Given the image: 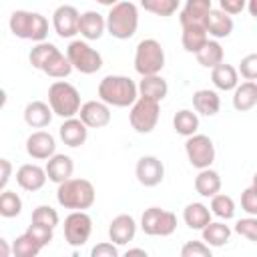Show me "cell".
Wrapping results in <instances>:
<instances>
[{
  "mask_svg": "<svg viewBox=\"0 0 257 257\" xmlns=\"http://www.w3.org/2000/svg\"><path fill=\"white\" fill-rule=\"evenodd\" d=\"M98 98L108 106L126 108L139 98V90L133 78L122 74H108L98 82Z\"/></svg>",
  "mask_w": 257,
  "mask_h": 257,
  "instance_id": "cell-1",
  "label": "cell"
},
{
  "mask_svg": "<svg viewBox=\"0 0 257 257\" xmlns=\"http://www.w3.org/2000/svg\"><path fill=\"white\" fill-rule=\"evenodd\" d=\"M96 191L94 185L88 179H66L58 183L56 189V201L60 207L70 211H86L94 205Z\"/></svg>",
  "mask_w": 257,
  "mask_h": 257,
  "instance_id": "cell-2",
  "label": "cell"
},
{
  "mask_svg": "<svg viewBox=\"0 0 257 257\" xmlns=\"http://www.w3.org/2000/svg\"><path fill=\"white\" fill-rule=\"evenodd\" d=\"M106 32L116 40H128L139 28V8L128 0H118L110 6L106 18Z\"/></svg>",
  "mask_w": 257,
  "mask_h": 257,
  "instance_id": "cell-3",
  "label": "cell"
},
{
  "mask_svg": "<svg viewBox=\"0 0 257 257\" xmlns=\"http://www.w3.org/2000/svg\"><path fill=\"white\" fill-rule=\"evenodd\" d=\"M8 28L16 38L42 42L48 36V20L40 12L30 10H14L8 20Z\"/></svg>",
  "mask_w": 257,
  "mask_h": 257,
  "instance_id": "cell-4",
  "label": "cell"
},
{
  "mask_svg": "<svg viewBox=\"0 0 257 257\" xmlns=\"http://www.w3.org/2000/svg\"><path fill=\"white\" fill-rule=\"evenodd\" d=\"M80 104H82L80 92L74 84L66 80H54L48 86V106L56 116H62V118L76 116Z\"/></svg>",
  "mask_w": 257,
  "mask_h": 257,
  "instance_id": "cell-5",
  "label": "cell"
},
{
  "mask_svg": "<svg viewBox=\"0 0 257 257\" xmlns=\"http://www.w3.org/2000/svg\"><path fill=\"white\" fill-rule=\"evenodd\" d=\"M163 66H165V50L161 42L155 38L141 40L135 50V70L141 76H147V74H161Z\"/></svg>",
  "mask_w": 257,
  "mask_h": 257,
  "instance_id": "cell-6",
  "label": "cell"
},
{
  "mask_svg": "<svg viewBox=\"0 0 257 257\" xmlns=\"http://www.w3.org/2000/svg\"><path fill=\"white\" fill-rule=\"evenodd\" d=\"M66 58L72 64V70L80 74H94L102 68V56L86 40H72L66 46Z\"/></svg>",
  "mask_w": 257,
  "mask_h": 257,
  "instance_id": "cell-7",
  "label": "cell"
},
{
  "mask_svg": "<svg viewBox=\"0 0 257 257\" xmlns=\"http://www.w3.org/2000/svg\"><path fill=\"white\" fill-rule=\"evenodd\" d=\"M141 229L151 237H169L177 229V215L161 207H149L141 217Z\"/></svg>",
  "mask_w": 257,
  "mask_h": 257,
  "instance_id": "cell-8",
  "label": "cell"
},
{
  "mask_svg": "<svg viewBox=\"0 0 257 257\" xmlns=\"http://www.w3.org/2000/svg\"><path fill=\"white\" fill-rule=\"evenodd\" d=\"M159 114H161L159 102L139 96V98L131 104L128 122H131V126H133L139 135H149V133H153V128L157 126Z\"/></svg>",
  "mask_w": 257,
  "mask_h": 257,
  "instance_id": "cell-9",
  "label": "cell"
},
{
  "mask_svg": "<svg viewBox=\"0 0 257 257\" xmlns=\"http://www.w3.org/2000/svg\"><path fill=\"white\" fill-rule=\"evenodd\" d=\"M185 153L195 169H207L215 161V145L207 135H191L185 141Z\"/></svg>",
  "mask_w": 257,
  "mask_h": 257,
  "instance_id": "cell-10",
  "label": "cell"
},
{
  "mask_svg": "<svg viewBox=\"0 0 257 257\" xmlns=\"http://www.w3.org/2000/svg\"><path fill=\"white\" fill-rule=\"evenodd\" d=\"M92 233V219L86 211H72L64 219V239L70 247H82Z\"/></svg>",
  "mask_w": 257,
  "mask_h": 257,
  "instance_id": "cell-11",
  "label": "cell"
},
{
  "mask_svg": "<svg viewBox=\"0 0 257 257\" xmlns=\"http://www.w3.org/2000/svg\"><path fill=\"white\" fill-rule=\"evenodd\" d=\"M135 175H137V181L143 187H157L165 179V165H163V161L159 157L145 155V157H141L137 161Z\"/></svg>",
  "mask_w": 257,
  "mask_h": 257,
  "instance_id": "cell-12",
  "label": "cell"
},
{
  "mask_svg": "<svg viewBox=\"0 0 257 257\" xmlns=\"http://www.w3.org/2000/svg\"><path fill=\"white\" fill-rule=\"evenodd\" d=\"M78 16L80 12L70 6V4H60L54 12H52V26L54 32L60 38H72L74 34H78Z\"/></svg>",
  "mask_w": 257,
  "mask_h": 257,
  "instance_id": "cell-13",
  "label": "cell"
},
{
  "mask_svg": "<svg viewBox=\"0 0 257 257\" xmlns=\"http://www.w3.org/2000/svg\"><path fill=\"white\" fill-rule=\"evenodd\" d=\"M76 114L88 128H102L110 122V106L106 102H102L100 98L82 102Z\"/></svg>",
  "mask_w": 257,
  "mask_h": 257,
  "instance_id": "cell-14",
  "label": "cell"
},
{
  "mask_svg": "<svg viewBox=\"0 0 257 257\" xmlns=\"http://www.w3.org/2000/svg\"><path fill=\"white\" fill-rule=\"evenodd\" d=\"M26 153L34 161H46L56 153V141L46 131H34L26 139Z\"/></svg>",
  "mask_w": 257,
  "mask_h": 257,
  "instance_id": "cell-15",
  "label": "cell"
},
{
  "mask_svg": "<svg viewBox=\"0 0 257 257\" xmlns=\"http://www.w3.org/2000/svg\"><path fill=\"white\" fill-rule=\"evenodd\" d=\"M135 235H137V221L126 213L116 215L108 225V239L114 245H126L135 239Z\"/></svg>",
  "mask_w": 257,
  "mask_h": 257,
  "instance_id": "cell-16",
  "label": "cell"
},
{
  "mask_svg": "<svg viewBox=\"0 0 257 257\" xmlns=\"http://www.w3.org/2000/svg\"><path fill=\"white\" fill-rule=\"evenodd\" d=\"M58 137L60 141L66 145V147H82L88 139V126L76 118V116H70V118H64V122L58 126Z\"/></svg>",
  "mask_w": 257,
  "mask_h": 257,
  "instance_id": "cell-17",
  "label": "cell"
},
{
  "mask_svg": "<svg viewBox=\"0 0 257 257\" xmlns=\"http://www.w3.org/2000/svg\"><path fill=\"white\" fill-rule=\"evenodd\" d=\"M211 8V0H185V6L179 12L181 26H205V18Z\"/></svg>",
  "mask_w": 257,
  "mask_h": 257,
  "instance_id": "cell-18",
  "label": "cell"
},
{
  "mask_svg": "<svg viewBox=\"0 0 257 257\" xmlns=\"http://www.w3.org/2000/svg\"><path fill=\"white\" fill-rule=\"evenodd\" d=\"M16 183H18L20 189H24V191H28V193L40 191V189L46 185V171H44L40 165L26 163V165H22V167L16 171Z\"/></svg>",
  "mask_w": 257,
  "mask_h": 257,
  "instance_id": "cell-19",
  "label": "cell"
},
{
  "mask_svg": "<svg viewBox=\"0 0 257 257\" xmlns=\"http://www.w3.org/2000/svg\"><path fill=\"white\" fill-rule=\"evenodd\" d=\"M233 26H235V24H233L231 14L223 12L221 8H211L209 14H207V18H205V30H207V34L213 36L215 40L231 36Z\"/></svg>",
  "mask_w": 257,
  "mask_h": 257,
  "instance_id": "cell-20",
  "label": "cell"
},
{
  "mask_svg": "<svg viewBox=\"0 0 257 257\" xmlns=\"http://www.w3.org/2000/svg\"><path fill=\"white\" fill-rule=\"evenodd\" d=\"M104 32H106V22L102 14L94 10H86L78 16V34L84 40H98Z\"/></svg>",
  "mask_w": 257,
  "mask_h": 257,
  "instance_id": "cell-21",
  "label": "cell"
},
{
  "mask_svg": "<svg viewBox=\"0 0 257 257\" xmlns=\"http://www.w3.org/2000/svg\"><path fill=\"white\" fill-rule=\"evenodd\" d=\"M46 179L52 181V183H62L66 179L72 177V171H74V163L68 155H60V153H54L50 159H46Z\"/></svg>",
  "mask_w": 257,
  "mask_h": 257,
  "instance_id": "cell-22",
  "label": "cell"
},
{
  "mask_svg": "<svg viewBox=\"0 0 257 257\" xmlns=\"http://www.w3.org/2000/svg\"><path fill=\"white\" fill-rule=\"evenodd\" d=\"M137 90H139V96L155 100V102H161L169 94V84L161 74H147L137 84Z\"/></svg>",
  "mask_w": 257,
  "mask_h": 257,
  "instance_id": "cell-23",
  "label": "cell"
},
{
  "mask_svg": "<svg viewBox=\"0 0 257 257\" xmlns=\"http://www.w3.org/2000/svg\"><path fill=\"white\" fill-rule=\"evenodd\" d=\"M54 112L52 108L48 106V102H42V100H32L24 106V122L32 128H44L50 124Z\"/></svg>",
  "mask_w": 257,
  "mask_h": 257,
  "instance_id": "cell-24",
  "label": "cell"
},
{
  "mask_svg": "<svg viewBox=\"0 0 257 257\" xmlns=\"http://www.w3.org/2000/svg\"><path fill=\"white\" fill-rule=\"evenodd\" d=\"M193 108L197 114L203 116H215L221 108V98L215 90L209 88H199L193 92Z\"/></svg>",
  "mask_w": 257,
  "mask_h": 257,
  "instance_id": "cell-25",
  "label": "cell"
},
{
  "mask_svg": "<svg viewBox=\"0 0 257 257\" xmlns=\"http://www.w3.org/2000/svg\"><path fill=\"white\" fill-rule=\"evenodd\" d=\"M257 104V84L255 80H245L233 88V106L239 112H247Z\"/></svg>",
  "mask_w": 257,
  "mask_h": 257,
  "instance_id": "cell-26",
  "label": "cell"
},
{
  "mask_svg": "<svg viewBox=\"0 0 257 257\" xmlns=\"http://www.w3.org/2000/svg\"><path fill=\"white\" fill-rule=\"evenodd\" d=\"M211 80L219 90H233L239 84V72L233 64L219 62L217 66L211 68Z\"/></svg>",
  "mask_w": 257,
  "mask_h": 257,
  "instance_id": "cell-27",
  "label": "cell"
},
{
  "mask_svg": "<svg viewBox=\"0 0 257 257\" xmlns=\"http://www.w3.org/2000/svg\"><path fill=\"white\" fill-rule=\"evenodd\" d=\"M201 237L209 247H223L231 239V227L223 221H209L201 229Z\"/></svg>",
  "mask_w": 257,
  "mask_h": 257,
  "instance_id": "cell-28",
  "label": "cell"
},
{
  "mask_svg": "<svg viewBox=\"0 0 257 257\" xmlns=\"http://www.w3.org/2000/svg\"><path fill=\"white\" fill-rule=\"evenodd\" d=\"M195 191L201 197H213L215 193L221 191V177L217 171H213L211 167L207 169H199V175L195 177Z\"/></svg>",
  "mask_w": 257,
  "mask_h": 257,
  "instance_id": "cell-29",
  "label": "cell"
},
{
  "mask_svg": "<svg viewBox=\"0 0 257 257\" xmlns=\"http://www.w3.org/2000/svg\"><path fill=\"white\" fill-rule=\"evenodd\" d=\"M183 221L189 229L193 231H201L209 221H211V211L207 205L203 203H189L183 209Z\"/></svg>",
  "mask_w": 257,
  "mask_h": 257,
  "instance_id": "cell-30",
  "label": "cell"
},
{
  "mask_svg": "<svg viewBox=\"0 0 257 257\" xmlns=\"http://www.w3.org/2000/svg\"><path fill=\"white\" fill-rule=\"evenodd\" d=\"M46 76H50V78H66V76H70V72H72V64L68 62V58H66V54H62L58 48L48 56V60L42 64V68H40Z\"/></svg>",
  "mask_w": 257,
  "mask_h": 257,
  "instance_id": "cell-31",
  "label": "cell"
},
{
  "mask_svg": "<svg viewBox=\"0 0 257 257\" xmlns=\"http://www.w3.org/2000/svg\"><path fill=\"white\" fill-rule=\"evenodd\" d=\"M195 56H197V62L201 64V66H205V68H213V66H217L219 62H223V56H225V52H223V46L219 44V40H211V38H207V42L195 52Z\"/></svg>",
  "mask_w": 257,
  "mask_h": 257,
  "instance_id": "cell-32",
  "label": "cell"
},
{
  "mask_svg": "<svg viewBox=\"0 0 257 257\" xmlns=\"http://www.w3.org/2000/svg\"><path fill=\"white\" fill-rule=\"evenodd\" d=\"M173 128L177 135L181 137H191L199 131V116L197 112L189 110V108H181L179 112H175L173 116Z\"/></svg>",
  "mask_w": 257,
  "mask_h": 257,
  "instance_id": "cell-33",
  "label": "cell"
},
{
  "mask_svg": "<svg viewBox=\"0 0 257 257\" xmlns=\"http://www.w3.org/2000/svg\"><path fill=\"white\" fill-rule=\"evenodd\" d=\"M209 34L205 30V26H183V34H181V44L187 52H197L205 42H207Z\"/></svg>",
  "mask_w": 257,
  "mask_h": 257,
  "instance_id": "cell-34",
  "label": "cell"
},
{
  "mask_svg": "<svg viewBox=\"0 0 257 257\" xmlns=\"http://www.w3.org/2000/svg\"><path fill=\"white\" fill-rule=\"evenodd\" d=\"M22 213V199L16 191L4 189L0 191V217L4 219H12L18 217Z\"/></svg>",
  "mask_w": 257,
  "mask_h": 257,
  "instance_id": "cell-35",
  "label": "cell"
},
{
  "mask_svg": "<svg viewBox=\"0 0 257 257\" xmlns=\"http://www.w3.org/2000/svg\"><path fill=\"white\" fill-rule=\"evenodd\" d=\"M211 215L223 219V221H229L235 217V201L225 195V193H215L211 197Z\"/></svg>",
  "mask_w": 257,
  "mask_h": 257,
  "instance_id": "cell-36",
  "label": "cell"
},
{
  "mask_svg": "<svg viewBox=\"0 0 257 257\" xmlns=\"http://www.w3.org/2000/svg\"><path fill=\"white\" fill-rule=\"evenodd\" d=\"M10 249H12V253H14L16 257H36V255L42 251V247H40L26 231L14 239V243L10 245Z\"/></svg>",
  "mask_w": 257,
  "mask_h": 257,
  "instance_id": "cell-37",
  "label": "cell"
},
{
  "mask_svg": "<svg viewBox=\"0 0 257 257\" xmlns=\"http://www.w3.org/2000/svg\"><path fill=\"white\" fill-rule=\"evenodd\" d=\"M141 6L157 16H173L179 10V0H141Z\"/></svg>",
  "mask_w": 257,
  "mask_h": 257,
  "instance_id": "cell-38",
  "label": "cell"
},
{
  "mask_svg": "<svg viewBox=\"0 0 257 257\" xmlns=\"http://www.w3.org/2000/svg\"><path fill=\"white\" fill-rule=\"evenodd\" d=\"M54 50H56V46H54L52 42H46V40L36 42V44L30 48V52H28V60H30V64H32L36 70H40L42 64L48 60V56H50Z\"/></svg>",
  "mask_w": 257,
  "mask_h": 257,
  "instance_id": "cell-39",
  "label": "cell"
},
{
  "mask_svg": "<svg viewBox=\"0 0 257 257\" xmlns=\"http://www.w3.org/2000/svg\"><path fill=\"white\" fill-rule=\"evenodd\" d=\"M58 221H60L58 219V213L50 205H38L32 211V223H40V225H46V227L54 229L58 225Z\"/></svg>",
  "mask_w": 257,
  "mask_h": 257,
  "instance_id": "cell-40",
  "label": "cell"
},
{
  "mask_svg": "<svg viewBox=\"0 0 257 257\" xmlns=\"http://www.w3.org/2000/svg\"><path fill=\"white\" fill-rule=\"evenodd\" d=\"M235 233L241 235V237H245L247 241L255 243L257 241V217L255 215H249L245 219H239L235 223Z\"/></svg>",
  "mask_w": 257,
  "mask_h": 257,
  "instance_id": "cell-41",
  "label": "cell"
},
{
  "mask_svg": "<svg viewBox=\"0 0 257 257\" xmlns=\"http://www.w3.org/2000/svg\"><path fill=\"white\" fill-rule=\"evenodd\" d=\"M52 231L54 229H50V227H46V225H40V223H32L30 221V225H28V229H26V233L44 249L46 245H50V241H52Z\"/></svg>",
  "mask_w": 257,
  "mask_h": 257,
  "instance_id": "cell-42",
  "label": "cell"
},
{
  "mask_svg": "<svg viewBox=\"0 0 257 257\" xmlns=\"http://www.w3.org/2000/svg\"><path fill=\"white\" fill-rule=\"evenodd\" d=\"M181 257H211V247L205 241H187L181 247Z\"/></svg>",
  "mask_w": 257,
  "mask_h": 257,
  "instance_id": "cell-43",
  "label": "cell"
},
{
  "mask_svg": "<svg viewBox=\"0 0 257 257\" xmlns=\"http://www.w3.org/2000/svg\"><path fill=\"white\" fill-rule=\"evenodd\" d=\"M241 209L247 215H257V185H249L241 193Z\"/></svg>",
  "mask_w": 257,
  "mask_h": 257,
  "instance_id": "cell-44",
  "label": "cell"
},
{
  "mask_svg": "<svg viewBox=\"0 0 257 257\" xmlns=\"http://www.w3.org/2000/svg\"><path fill=\"white\" fill-rule=\"evenodd\" d=\"M239 72H241V76L245 80H255L257 78V54L255 52H251V54H247V56L241 58Z\"/></svg>",
  "mask_w": 257,
  "mask_h": 257,
  "instance_id": "cell-45",
  "label": "cell"
},
{
  "mask_svg": "<svg viewBox=\"0 0 257 257\" xmlns=\"http://www.w3.org/2000/svg\"><path fill=\"white\" fill-rule=\"evenodd\" d=\"M92 257H118V245H114L112 241H104L92 247L90 251Z\"/></svg>",
  "mask_w": 257,
  "mask_h": 257,
  "instance_id": "cell-46",
  "label": "cell"
},
{
  "mask_svg": "<svg viewBox=\"0 0 257 257\" xmlns=\"http://www.w3.org/2000/svg\"><path fill=\"white\" fill-rule=\"evenodd\" d=\"M219 6H221L223 12H227V14L233 16V14H239V12L245 10L247 0H219Z\"/></svg>",
  "mask_w": 257,
  "mask_h": 257,
  "instance_id": "cell-47",
  "label": "cell"
},
{
  "mask_svg": "<svg viewBox=\"0 0 257 257\" xmlns=\"http://www.w3.org/2000/svg\"><path fill=\"white\" fill-rule=\"evenodd\" d=\"M12 163L8 161V159H2L0 157V191H4L6 189V185H8V181H10V177H12Z\"/></svg>",
  "mask_w": 257,
  "mask_h": 257,
  "instance_id": "cell-48",
  "label": "cell"
},
{
  "mask_svg": "<svg viewBox=\"0 0 257 257\" xmlns=\"http://www.w3.org/2000/svg\"><path fill=\"white\" fill-rule=\"evenodd\" d=\"M10 253H12V249H10L8 241L4 237H0V257H8Z\"/></svg>",
  "mask_w": 257,
  "mask_h": 257,
  "instance_id": "cell-49",
  "label": "cell"
},
{
  "mask_svg": "<svg viewBox=\"0 0 257 257\" xmlns=\"http://www.w3.org/2000/svg\"><path fill=\"white\" fill-rule=\"evenodd\" d=\"M131 255H143V257H147V251L145 249H126V257H131Z\"/></svg>",
  "mask_w": 257,
  "mask_h": 257,
  "instance_id": "cell-50",
  "label": "cell"
},
{
  "mask_svg": "<svg viewBox=\"0 0 257 257\" xmlns=\"http://www.w3.org/2000/svg\"><path fill=\"white\" fill-rule=\"evenodd\" d=\"M6 100H8V96H6V90H4V88H0V110L4 108Z\"/></svg>",
  "mask_w": 257,
  "mask_h": 257,
  "instance_id": "cell-51",
  "label": "cell"
},
{
  "mask_svg": "<svg viewBox=\"0 0 257 257\" xmlns=\"http://www.w3.org/2000/svg\"><path fill=\"white\" fill-rule=\"evenodd\" d=\"M96 2H98V4H102V6H108V8H110V6H114L118 0H96Z\"/></svg>",
  "mask_w": 257,
  "mask_h": 257,
  "instance_id": "cell-52",
  "label": "cell"
},
{
  "mask_svg": "<svg viewBox=\"0 0 257 257\" xmlns=\"http://www.w3.org/2000/svg\"><path fill=\"white\" fill-rule=\"evenodd\" d=\"M247 4H249V14H251V16H255V6H253V4H255V0H247Z\"/></svg>",
  "mask_w": 257,
  "mask_h": 257,
  "instance_id": "cell-53",
  "label": "cell"
}]
</instances>
